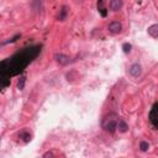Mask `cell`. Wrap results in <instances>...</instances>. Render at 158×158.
I'll use <instances>...</instances> for the list:
<instances>
[{
	"label": "cell",
	"instance_id": "1",
	"mask_svg": "<svg viewBox=\"0 0 158 158\" xmlns=\"http://www.w3.org/2000/svg\"><path fill=\"white\" fill-rule=\"evenodd\" d=\"M41 52V46H31L27 48H23L21 52L14 54L11 58L2 60L1 63V80H2V88L6 86V79L21 73Z\"/></svg>",
	"mask_w": 158,
	"mask_h": 158
},
{
	"label": "cell",
	"instance_id": "2",
	"mask_svg": "<svg viewBox=\"0 0 158 158\" xmlns=\"http://www.w3.org/2000/svg\"><path fill=\"white\" fill-rule=\"evenodd\" d=\"M117 116L115 114H110L102 120V128L110 133H114L117 130Z\"/></svg>",
	"mask_w": 158,
	"mask_h": 158
},
{
	"label": "cell",
	"instance_id": "3",
	"mask_svg": "<svg viewBox=\"0 0 158 158\" xmlns=\"http://www.w3.org/2000/svg\"><path fill=\"white\" fill-rule=\"evenodd\" d=\"M151 123L153 127L158 128V101L154 102V105L152 106L151 111H149V116H148Z\"/></svg>",
	"mask_w": 158,
	"mask_h": 158
},
{
	"label": "cell",
	"instance_id": "4",
	"mask_svg": "<svg viewBox=\"0 0 158 158\" xmlns=\"http://www.w3.org/2000/svg\"><path fill=\"white\" fill-rule=\"evenodd\" d=\"M128 73H130L133 78L141 77V74H142V67H141V64H138V63L132 64V65L128 68Z\"/></svg>",
	"mask_w": 158,
	"mask_h": 158
},
{
	"label": "cell",
	"instance_id": "5",
	"mask_svg": "<svg viewBox=\"0 0 158 158\" xmlns=\"http://www.w3.org/2000/svg\"><path fill=\"white\" fill-rule=\"evenodd\" d=\"M121 30H122V26H121V23H120L118 21H112V22L109 25V31H110L111 33H114V35L120 33Z\"/></svg>",
	"mask_w": 158,
	"mask_h": 158
},
{
	"label": "cell",
	"instance_id": "6",
	"mask_svg": "<svg viewBox=\"0 0 158 158\" xmlns=\"http://www.w3.org/2000/svg\"><path fill=\"white\" fill-rule=\"evenodd\" d=\"M54 59L57 63H59L60 65H65L69 63V57L65 56V54H62V53H57L54 54Z\"/></svg>",
	"mask_w": 158,
	"mask_h": 158
},
{
	"label": "cell",
	"instance_id": "7",
	"mask_svg": "<svg viewBox=\"0 0 158 158\" xmlns=\"http://www.w3.org/2000/svg\"><path fill=\"white\" fill-rule=\"evenodd\" d=\"M122 5H123V1H122V0H111V1H110V9H111L112 11H118V10H121Z\"/></svg>",
	"mask_w": 158,
	"mask_h": 158
},
{
	"label": "cell",
	"instance_id": "8",
	"mask_svg": "<svg viewBox=\"0 0 158 158\" xmlns=\"http://www.w3.org/2000/svg\"><path fill=\"white\" fill-rule=\"evenodd\" d=\"M147 31H148V35L149 36H152L153 38H158V23L151 25Z\"/></svg>",
	"mask_w": 158,
	"mask_h": 158
},
{
	"label": "cell",
	"instance_id": "9",
	"mask_svg": "<svg viewBox=\"0 0 158 158\" xmlns=\"http://www.w3.org/2000/svg\"><path fill=\"white\" fill-rule=\"evenodd\" d=\"M117 130L120 131V132H126L127 130H128V125L126 123V121L125 120H122V118H118V121H117Z\"/></svg>",
	"mask_w": 158,
	"mask_h": 158
},
{
	"label": "cell",
	"instance_id": "10",
	"mask_svg": "<svg viewBox=\"0 0 158 158\" xmlns=\"http://www.w3.org/2000/svg\"><path fill=\"white\" fill-rule=\"evenodd\" d=\"M19 137H20V138H22L25 143H27V142H30V141H31V135H30L27 131H22V132L19 135Z\"/></svg>",
	"mask_w": 158,
	"mask_h": 158
},
{
	"label": "cell",
	"instance_id": "11",
	"mask_svg": "<svg viewBox=\"0 0 158 158\" xmlns=\"http://www.w3.org/2000/svg\"><path fill=\"white\" fill-rule=\"evenodd\" d=\"M67 15H68V7H67V6H63V7H62V10H60V12H59L58 20L63 21V20L67 17Z\"/></svg>",
	"mask_w": 158,
	"mask_h": 158
},
{
	"label": "cell",
	"instance_id": "12",
	"mask_svg": "<svg viewBox=\"0 0 158 158\" xmlns=\"http://www.w3.org/2000/svg\"><path fill=\"white\" fill-rule=\"evenodd\" d=\"M25 81H26V75L23 74V75H21V78H20L19 81H17V89L22 90L23 86H25Z\"/></svg>",
	"mask_w": 158,
	"mask_h": 158
},
{
	"label": "cell",
	"instance_id": "13",
	"mask_svg": "<svg viewBox=\"0 0 158 158\" xmlns=\"http://www.w3.org/2000/svg\"><path fill=\"white\" fill-rule=\"evenodd\" d=\"M139 148H141V151H142V152H146V151L149 148V144H148V142H146V141H142V142L139 143Z\"/></svg>",
	"mask_w": 158,
	"mask_h": 158
},
{
	"label": "cell",
	"instance_id": "14",
	"mask_svg": "<svg viewBox=\"0 0 158 158\" xmlns=\"http://www.w3.org/2000/svg\"><path fill=\"white\" fill-rule=\"evenodd\" d=\"M131 48H132V46L130 43H123V46H122V49H123L125 53H130L131 52Z\"/></svg>",
	"mask_w": 158,
	"mask_h": 158
}]
</instances>
